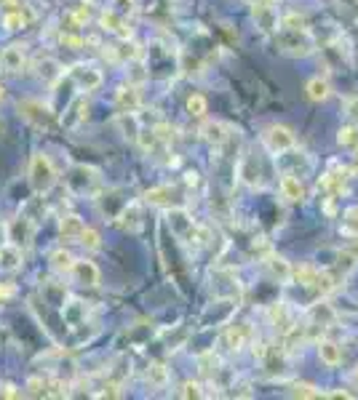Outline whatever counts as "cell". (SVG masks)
Returning a JSON list of instances; mask_svg holds the SVG:
<instances>
[{"label":"cell","instance_id":"cell-1","mask_svg":"<svg viewBox=\"0 0 358 400\" xmlns=\"http://www.w3.org/2000/svg\"><path fill=\"white\" fill-rule=\"evenodd\" d=\"M27 179H30V187L38 195H46V192L53 190V184L59 179L56 174V166L53 160L46 155V152H32L30 158V169H27Z\"/></svg>","mask_w":358,"mask_h":400},{"label":"cell","instance_id":"cell-2","mask_svg":"<svg viewBox=\"0 0 358 400\" xmlns=\"http://www.w3.org/2000/svg\"><path fill=\"white\" fill-rule=\"evenodd\" d=\"M16 110L35 128H51L56 123V112L51 110V105H46L41 99H21L19 105H16Z\"/></svg>","mask_w":358,"mask_h":400},{"label":"cell","instance_id":"cell-3","mask_svg":"<svg viewBox=\"0 0 358 400\" xmlns=\"http://www.w3.org/2000/svg\"><path fill=\"white\" fill-rule=\"evenodd\" d=\"M262 144L267 152H273V155H284V152H292L297 144V137L292 128L286 126H270L265 128L262 134Z\"/></svg>","mask_w":358,"mask_h":400},{"label":"cell","instance_id":"cell-4","mask_svg":"<svg viewBox=\"0 0 358 400\" xmlns=\"http://www.w3.org/2000/svg\"><path fill=\"white\" fill-rule=\"evenodd\" d=\"M32 235H35V224H32L30 216H16L6 224V241L19 246V248H27L32 243Z\"/></svg>","mask_w":358,"mask_h":400},{"label":"cell","instance_id":"cell-5","mask_svg":"<svg viewBox=\"0 0 358 400\" xmlns=\"http://www.w3.org/2000/svg\"><path fill=\"white\" fill-rule=\"evenodd\" d=\"M70 75H73L75 85L81 91H94V88L102 85V73L96 67H91V64H78V67L70 70Z\"/></svg>","mask_w":358,"mask_h":400},{"label":"cell","instance_id":"cell-6","mask_svg":"<svg viewBox=\"0 0 358 400\" xmlns=\"http://www.w3.org/2000/svg\"><path fill=\"white\" fill-rule=\"evenodd\" d=\"M24 64H27V56H24V48L21 46H6L3 51H0V70L9 75H16L24 70Z\"/></svg>","mask_w":358,"mask_h":400},{"label":"cell","instance_id":"cell-7","mask_svg":"<svg viewBox=\"0 0 358 400\" xmlns=\"http://www.w3.org/2000/svg\"><path fill=\"white\" fill-rule=\"evenodd\" d=\"M281 46H284V51H289V53H307L313 48V41H310L307 30H284Z\"/></svg>","mask_w":358,"mask_h":400},{"label":"cell","instance_id":"cell-8","mask_svg":"<svg viewBox=\"0 0 358 400\" xmlns=\"http://www.w3.org/2000/svg\"><path fill=\"white\" fill-rule=\"evenodd\" d=\"M70 275H73L75 283H81V285H88V288L99 285V267H96L94 262H86V259H75Z\"/></svg>","mask_w":358,"mask_h":400},{"label":"cell","instance_id":"cell-9","mask_svg":"<svg viewBox=\"0 0 358 400\" xmlns=\"http://www.w3.org/2000/svg\"><path fill=\"white\" fill-rule=\"evenodd\" d=\"M83 184L81 187V192L78 195H91V192L99 187V171L94 169H86V166H78V169H73V174H70V179H67V184L73 187V184Z\"/></svg>","mask_w":358,"mask_h":400},{"label":"cell","instance_id":"cell-10","mask_svg":"<svg viewBox=\"0 0 358 400\" xmlns=\"http://www.w3.org/2000/svg\"><path fill=\"white\" fill-rule=\"evenodd\" d=\"M116 107L121 112H137L142 107V94L137 85H121L116 91Z\"/></svg>","mask_w":358,"mask_h":400},{"label":"cell","instance_id":"cell-11","mask_svg":"<svg viewBox=\"0 0 358 400\" xmlns=\"http://www.w3.org/2000/svg\"><path fill=\"white\" fill-rule=\"evenodd\" d=\"M99 21H102V27H105L107 32H113V35H118V38H131V27H128L126 16H121V14H116L113 9L102 11V16H99Z\"/></svg>","mask_w":358,"mask_h":400},{"label":"cell","instance_id":"cell-12","mask_svg":"<svg viewBox=\"0 0 358 400\" xmlns=\"http://www.w3.org/2000/svg\"><path fill=\"white\" fill-rule=\"evenodd\" d=\"M278 190H281V198L286 203H300L305 198V187H302V181L297 179L295 174H284L281 181H278Z\"/></svg>","mask_w":358,"mask_h":400},{"label":"cell","instance_id":"cell-13","mask_svg":"<svg viewBox=\"0 0 358 400\" xmlns=\"http://www.w3.org/2000/svg\"><path fill=\"white\" fill-rule=\"evenodd\" d=\"M116 219L126 232H137L139 227H142V209H139V203H128V206H123Z\"/></svg>","mask_w":358,"mask_h":400},{"label":"cell","instance_id":"cell-14","mask_svg":"<svg viewBox=\"0 0 358 400\" xmlns=\"http://www.w3.org/2000/svg\"><path fill=\"white\" fill-rule=\"evenodd\" d=\"M21 259H24V253H21L19 246H14V243H3L0 246V270L14 273V270L21 267Z\"/></svg>","mask_w":358,"mask_h":400},{"label":"cell","instance_id":"cell-15","mask_svg":"<svg viewBox=\"0 0 358 400\" xmlns=\"http://www.w3.org/2000/svg\"><path fill=\"white\" fill-rule=\"evenodd\" d=\"M203 139L214 144V147H222L227 139H230V126H225L220 120H209L206 126H203Z\"/></svg>","mask_w":358,"mask_h":400},{"label":"cell","instance_id":"cell-16","mask_svg":"<svg viewBox=\"0 0 358 400\" xmlns=\"http://www.w3.org/2000/svg\"><path fill=\"white\" fill-rule=\"evenodd\" d=\"M169 227H171V232H174L177 238H188L190 230H193L195 224H193V219L188 216V211L171 209V211H169Z\"/></svg>","mask_w":358,"mask_h":400},{"label":"cell","instance_id":"cell-17","mask_svg":"<svg viewBox=\"0 0 358 400\" xmlns=\"http://www.w3.org/2000/svg\"><path fill=\"white\" fill-rule=\"evenodd\" d=\"M265 264H267V273L273 275L278 283H289L295 278V270H292V264L286 262L284 256H270Z\"/></svg>","mask_w":358,"mask_h":400},{"label":"cell","instance_id":"cell-18","mask_svg":"<svg viewBox=\"0 0 358 400\" xmlns=\"http://www.w3.org/2000/svg\"><path fill=\"white\" fill-rule=\"evenodd\" d=\"M83 219L81 216H75V214H64L62 219H59V232H62L64 241H78L81 238V232H83Z\"/></svg>","mask_w":358,"mask_h":400},{"label":"cell","instance_id":"cell-19","mask_svg":"<svg viewBox=\"0 0 358 400\" xmlns=\"http://www.w3.org/2000/svg\"><path fill=\"white\" fill-rule=\"evenodd\" d=\"M318 358L324 360L327 366H339L342 363V347L332 339H321L318 342Z\"/></svg>","mask_w":358,"mask_h":400},{"label":"cell","instance_id":"cell-20","mask_svg":"<svg viewBox=\"0 0 358 400\" xmlns=\"http://www.w3.org/2000/svg\"><path fill=\"white\" fill-rule=\"evenodd\" d=\"M305 91L310 102H327L329 96H332V85H329L327 78H310L305 85Z\"/></svg>","mask_w":358,"mask_h":400},{"label":"cell","instance_id":"cell-21","mask_svg":"<svg viewBox=\"0 0 358 400\" xmlns=\"http://www.w3.org/2000/svg\"><path fill=\"white\" fill-rule=\"evenodd\" d=\"M64 75V67L56 59H41L38 62V78L46 80V83H56Z\"/></svg>","mask_w":358,"mask_h":400},{"label":"cell","instance_id":"cell-22","mask_svg":"<svg viewBox=\"0 0 358 400\" xmlns=\"http://www.w3.org/2000/svg\"><path fill=\"white\" fill-rule=\"evenodd\" d=\"M62 317L67 326H81L86 317V307L83 302H78V299H73V302H67V305L62 307Z\"/></svg>","mask_w":358,"mask_h":400},{"label":"cell","instance_id":"cell-23","mask_svg":"<svg viewBox=\"0 0 358 400\" xmlns=\"http://www.w3.org/2000/svg\"><path fill=\"white\" fill-rule=\"evenodd\" d=\"M145 198H148V203H153V206H160V209H171V206H174V190H171V187H158V190H150Z\"/></svg>","mask_w":358,"mask_h":400},{"label":"cell","instance_id":"cell-24","mask_svg":"<svg viewBox=\"0 0 358 400\" xmlns=\"http://www.w3.org/2000/svg\"><path fill=\"white\" fill-rule=\"evenodd\" d=\"M73 253L70 251H53L51 253V270L59 275H70V270H73Z\"/></svg>","mask_w":358,"mask_h":400},{"label":"cell","instance_id":"cell-25","mask_svg":"<svg viewBox=\"0 0 358 400\" xmlns=\"http://www.w3.org/2000/svg\"><path fill=\"white\" fill-rule=\"evenodd\" d=\"M185 110H188L190 117H203L206 115V110H209V105H206V99H203L200 94H193V96H188Z\"/></svg>","mask_w":358,"mask_h":400},{"label":"cell","instance_id":"cell-26","mask_svg":"<svg viewBox=\"0 0 358 400\" xmlns=\"http://www.w3.org/2000/svg\"><path fill=\"white\" fill-rule=\"evenodd\" d=\"M292 398H324V392L318 390V387H313V384H307V381H297V384H292Z\"/></svg>","mask_w":358,"mask_h":400},{"label":"cell","instance_id":"cell-27","mask_svg":"<svg viewBox=\"0 0 358 400\" xmlns=\"http://www.w3.org/2000/svg\"><path fill=\"white\" fill-rule=\"evenodd\" d=\"M78 243H81L83 248H88V251H96V248L102 246V238H99V232H96L94 227H83L81 238H78Z\"/></svg>","mask_w":358,"mask_h":400},{"label":"cell","instance_id":"cell-28","mask_svg":"<svg viewBox=\"0 0 358 400\" xmlns=\"http://www.w3.org/2000/svg\"><path fill=\"white\" fill-rule=\"evenodd\" d=\"M246 339H249V331L243 326H232L227 331V342H230V349H241L246 344Z\"/></svg>","mask_w":358,"mask_h":400},{"label":"cell","instance_id":"cell-29","mask_svg":"<svg viewBox=\"0 0 358 400\" xmlns=\"http://www.w3.org/2000/svg\"><path fill=\"white\" fill-rule=\"evenodd\" d=\"M356 267H358V256H356V253H339V256H337V273L342 275V278H345L348 273H353Z\"/></svg>","mask_w":358,"mask_h":400},{"label":"cell","instance_id":"cell-30","mask_svg":"<svg viewBox=\"0 0 358 400\" xmlns=\"http://www.w3.org/2000/svg\"><path fill=\"white\" fill-rule=\"evenodd\" d=\"M337 142L342 147H358V128L356 126H345L339 128V137Z\"/></svg>","mask_w":358,"mask_h":400},{"label":"cell","instance_id":"cell-31","mask_svg":"<svg viewBox=\"0 0 358 400\" xmlns=\"http://www.w3.org/2000/svg\"><path fill=\"white\" fill-rule=\"evenodd\" d=\"M110 9L128 19V16H134V14H137V0H113V3H110Z\"/></svg>","mask_w":358,"mask_h":400},{"label":"cell","instance_id":"cell-32","mask_svg":"<svg viewBox=\"0 0 358 400\" xmlns=\"http://www.w3.org/2000/svg\"><path fill=\"white\" fill-rule=\"evenodd\" d=\"M24 16H21V11H11V14H6V16H3V27H6V30L9 32H14V30H21V27H24Z\"/></svg>","mask_w":358,"mask_h":400},{"label":"cell","instance_id":"cell-33","mask_svg":"<svg viewBox=\"0 0 358 400\" xmlns=\"http://www.w3.org/2000/svg\"><path fill=\"white\" fill-rule=\"evenodd\" d=\"M179 398H203V387L198 381H185L179 387Z\"/></svg>","mask_w":358,"mask_h":400},{"label":"cell","instance_id":"cell-34","mask_svg":"<svg viewBox=\"0 0 358 400\" xmlns=\"http://www.w3.org/2000/svg\"><path fill=\"white\" fill-rule=\"evenodd\" d=\"M281 27H284V30H305V19L297 16V14H289V16L281 19Z\"/></svg>","mask_w":358,"mask_h":400},{"label":"cell","instance_id":"cell-35","mask_svg":"<svg viewBox=\"0 0 358 400\" xmlns=\"http://www.w3.org/2000/svg\"><path fill=\"white\" fill-rule=\"evenodd\" d=\"M295 278H297V280H302V285H316L318 273H316V270H310V267H302L300 273H295Z\"/></svg>","mask_w":358,"mask_h":400},{"label":"cell","instance_id":"cell-36","mask_svg":"<svg viewBox=\"0 0 358 400\" xmlns=\"http://www.w3.org/2000/svg\"><path fill=\"white\" fill-rule=\"evenodd\" d=\"M59 41H62V46H67V48H73V51H78V48H83V38H81V35H70V32H64Z\"/></svg>","mask_w":358,"mask_h":400},{"label":"cell","instance_id":"cell-37","mask_svg":"<svg viewBox=\"0 0 358 400\" xmlns=\"http://www.w3.org/2000/svg\"><path fill=\"white\" fill-rule=\"evenodd\" d=\"M148 379L153 381V384H163V381H166V369H163V366H158V363H155V366H150Z\"/></svg>","mask_w":358,"mask_h":400},{"label":"cell","instance_id":"cell-38","mask_svg":"<svg viewBox=\"0 0 358 400\" xmlns=\"http://www.w3.org/2000/svg\"><path fill=\"white\" fill-rule=\"evenodd\" d=\"M345 112H348V117H353V120L358 123V96L356 99H350L348 105H345Z\"/></svg>","mask_w":358,"mask_h":400},{"label":"cell","instance_id":"cell-39","mask_svg":"<svg viewBox=\"0 0 358 400\" xmlns=\"http://www.w3.org/2000/svg\"><path fill=\"white\" fill-rule=\"evenodd\" d=\"M324 398H334V400H350L353 395L345 390H334V392H324Z\"/></svg>","mask_w":358,"mask_h":400},{"label":"cell","instance_id":"cell-40","mask_svg":"<svg viewBox=\"0 0 358 400\" xmlns=\"http://www.w3.org/2000/svg\"><path fill=\"white\" fill-rule=\"evenodd\" d=\"M102 398H121V387H118V384H110V387H105Z\"/></svg>","mask_w":358,"mask_h":400},{"label":"cell","instance_id":"cell-41","mask_svg":"<svg viewBox=\"0 0 358 400\" xmlns=\"http://www.w3.org/2000/svg\"><path fill=\"white\" fill-rule=\"evenodd\" d=\"M0 395H3V398H21V392H16V387H11V384H6Z\"/></svg>","mask_w":358,"mask_h":400},{"label":"cell","instance_id":"cell-42","mask_svg":"<svg viewBox=\"0 0 358 400\" xmlns=\"http://www.w3.org/2000/svg\"><path fill=\"white\" fill-rule=\"evenodd\" d=\"M14 294V285H0V299H9Z\"/></svg>","mask_w":358,"mask_h":400},{"label":"cell","instance_id":"cell-43","mask_svg":"<svg viewBox=\"0 0 358 400\" xmlns=\"http://www.w3.org/2000/svg\"><path fill=\"white\" fill-rule=\"evenodd\" d=\"M6 134V123H3V117H0V137Z\"/></svg>","mask_w":358,"mask_h":400},{"label":"cell","instance_id":"cell-44","mask_svg":"<svg viewBox=\"0 0 358 400\" xmlns=\"http://www.w3.org/2000/svg\"><path fill=\"white\" fill-rule=\"evenodd\" d=\"M353 377H356V381H358V366H356V374H353Z\"/></svg>","mask_w":358,"mask_h":400},{"label":"cell","instance_id":"cell-45","mask_svg":"<svg viewBox=\"0 0 358 400\" xmlns=\"http://www.w3.org/2000/svg\"><path fill=\"white\" fill-rule=\"evenodd\" d=\"M356 169H358V152H356Z\"/></svg>","mask_w":358,"mask_h":400}]
</instances>
